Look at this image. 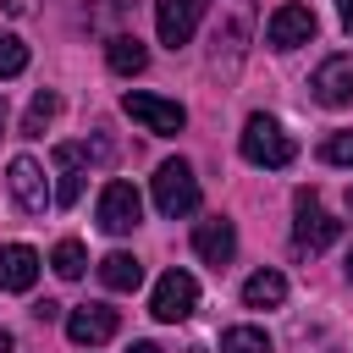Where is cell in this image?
Returning a JSON list of instances; mask_svg holds the SVG:
<instances>
[{"label": "cell", "mask_w": 353, "mask_h": 353, "mask_svg": "<svg viewBox=\"0 0 353 353\" xmlns=\"http://www.w3.org/2000/svg\"><path fill=\"white\" fill-rule=\"evenodd\" d=\"M237 143H243V160H248V165H265V171L292 165V138H287L281 121H270V116H248Z\"/></svg>", "instance_id": "cell-1"}, {"label": "cell", "mask_w": 353, "mask_h": 353, "mask_svg": "<svg viewBox=\"0 0 353 353\" xmlns=\"http://www.w3.org/2000/svg\"><path fill=\"white\" fill-rule=\"evenodd\" d=\"M154 210H160L165 221L199 210V176H193L188 160H165V165L154 171Z\"/></svg>", "instance_id": "cell-2"}, {"label": "cell", "mask_w": 353, "mask_h": 353, "mask_svg": "<svg viewBox=\"0 0 353 353\" xmlns=\"http://www.w3.org/2000/svg\"><path fill=\"white\" fill-rule=\"evenodd\" d=\"M121 110H127L138 127H149L154 138H176V132L188 127V110H182L176 99H160V94H143V88L121 94Z\"/></svg>", "instance_id": "cell-3"}, {"label": "cell", "mask_w": 353, "mask_h": 353, "mask_svg": "<svg viewBox=\"0 0 353 353\" xmlns=\"http://www.w3.org/2000/svg\"><path fill=\"white\" fill-rule=\"evenodd\" d=\"M342 232V221H331L320 204H314V188H298V226H292V248L298 254H320L331 248Z\"/></svg>", "instance_id": "cell-4"}, {"label": "cell", "mask_w": 353, "mask_h": 353, "mask_svg": "<svg viewBox=\"0 0 353 353\" xmlns=\"http://www.w3.org/2000/svg\"><path fill=\"white\" fill-rule=\"evenodd\" d=\"M193 309H199V281H193L188 270H165V276L154 281L149 314H154V320H165V325H176V320H188Z\"/></svg>", "instance_id": "cell-5"}, {"label": "cell", "mask_w": 353, "mask_h": 353, "mask_svg": "<svg viewBox=\"0 0 353 353\" xmlns=\"http://www.w3.org/2000/svg\"><path fill=\"white\" fill-rule=\"evenodd\" d=\"M314 11L309 6H298V0H287V6H276L270 11V22H265V39H270V50H298V44H309L314 39Z\"/></svg>", "instance_id": "cell-6"}, {"label": "cell", "mask_w": 353, "mask_h": 353, "mask_svg": "<svg viewBox=\"0 0 353 353\" xmlns=\"http://www.w3.org/2000/svg\"><path fill=\"white\" fill-rule=\"evenodd\" d=\"M6 182H11V199H17L28 215H44V210L55 204V193H50V182H44V165H39L33 154H17Z\"/></svg>", "instance_id": "cell-7"}, {"label": "cell", "mask_w": 353, "mask_h": 353, "mask_svg": "<svg viewBox=\"0 0 353 353\" xmlns=\"http://www.w3.org/2000/svg\"><path fill=\"white\" fill-rule=\"evenodd\" d=\"M138 221H143L138 188H132V182H105V193H99V226H105L110 237H121V232H132Z\"/></svg>", "instance_id": "cell-8"}, {"label": "cell", "mask_w": 353, "mask_h": 353, "mask_svg": "<svg viewBox=\"0 0 353 353\" xmlns=\"http://www.w3.org/2000/svg\"><path fill=\"white\" fill-rule=\"evenodd\" d=\"M210 44H215V50H210L215 72H226V77H232V72L243 66V44H248V6H237V0H232V17L215 28V39H210Z\"/></svg>", "instance_id": "cell-9"}, {"label": "cell", "mask_w": 353, "mask_h": 353, "mask_svg": "<svg viewBox=\"0 0 353 353\" xmlns=\"http://www.w3.org/2000/svg\"><path fill=\"white\" fill-rule=\"evenodd\" d=\"M199 17H204V0H154V28H160V44L182 50V44L193 39Z\"/></svg>", "instance_id": "cell-10"}, {"label": "cell", "mask_w": 353, "mask_h": 353, "mask_svg": "<svg viewBox=\"0 0 353 353\" xmlns=\"http://www.w3.org/2000/svg\"><path fill=\"white\" fill-rule=\"evenodd\" d=\"M116 309H105V303H83V309H72L66 314V336L77 342V347H99V342H110L116 336Z\"/></svg>", "instance_id": "cell-11"}, {"label": "cell", "mask_w": 353, "mask_h": 353, "mask_svg": "<svg viewBox=\"0 0 353 353\" xmlns=\"http://www.w3.org/2000/svg\"><path fill=\"white\" fill-rule=\"evenodd\" d=\"M309 88H314L320 105H353V55H331V61H320L314 77H309Z\"/></svg>", "instance_id": "cell-12"}, {"label": "cell", "mask_w": 353, "mask_h": 353, "mask_svg": "<svg viewBox=\"0 0 353 353\" xmlns=\"http://www.w3.org/2000/svg\"><path fill=\"white\" fill-rule=\"evenodd\" d=\"M193 254L204 259V265H232V254H237V232H232V221H199V232H193Z\"/></svg>", "instance_id": "cell-13"}, {"label": "cell", "mask_w": 353, "mask_h": 353, "mask_svg": "<svg viewBox=\"0 0 353 353\" xmlns=\"http://www.w3.org/2000/svg\"><path fill=\"white\" fill-rule=\"evenodd\" d=\"M39 281V254L28 243H6L0 248V292H28Z\"/></svg>", "instance_id": "cell-14"}, {"label": "cell", "mask_w": 353, "mask_h": 353, "mask_svg": "<svg viewBox=\"0 0 353 353\" xmlns=\"http://www.w3.org/2000/svg\"><path fill=\"white\" fill-rule=\"evenodd\" d=\"M105 61H110V72L138 77V72L149 66V50H143V39H138V33H110V39H105Z\"/></svg>", "instance_id": "cell-15"}, {"label": "cell", "mask_w": 353, "mask_h": 353, "mask_svg": "<svg viewBox=\"0 0 353 353\" xmlns=\"http://www.w3.org/2000/svg\"><path fill=\"white\" fill-rule=\"evenodd\" d=\"M55 165H61L55 204H61V210H72V204L83 199V176H88V171H83V149H77V143H61V149H55Z\"/></svg>", "instance_id": "cell-16"}, {"label": "cell", "mask_w": 353, "mask_h": 353, "mask_svg": "<svg viewBox=\"0 0 353 353\" xmlns=\"http://www.w3.org/2000/svg\"><path fill=\"white\" fill-rule=\"evenodd\" d=\"M243 303L248 309H281L287 303V276L281 270H254L243 281Z\"/></svg>", "instance_id": "cell-17"}, {"label": "cell", "mask_w": 353, "mask_h": 353, "mask_svg": "<svg viewBox=\"0 0 353 353\" xmlns=\"http://www.w3.org/2000/svg\"><path fill=\"white\" fill-rule=\"evenodd\" d=\"M99 281H105L110 292H138L143 265H138L132 254H105V259H99Z\"/></svg>", "instance_id": "cell-18"}, {"label": "cell", "mask_w": 353, "mask_h": 353, "mask_svg": "<svg viewBox=\"0 0 353 353\" xmlns=\"http://www.w3.org/2000/svg\"><path fill=\"white\" fill-rule=\"evenodd\" d=\"M55 110H61V94L55 88H39L33 105H28V116H22V138H44V127L55 121Z\"/></svg>", "instance_id": "cell-19"}, {"label": "cell", "mask_w": 353, "mask_h": 353, "mask_svg": "<svg viewBox=\"0 0 353 353\" xmlns=\"http://www.w3.org/2000/svg\"><path fill=\"white\" fill-rule=\"evenodd\" d=\"M50 265H55V276H61V281H77V276L88 270V254H83V243H77V237H66V243H55Z\"/></svg>", "instance_id": "cell-20"}, {"label": "cell", "mask_w": 353, "mask_h": 353, "mask_svg": "<svg viewBox=\"0 0 353 353\" xmlns=\"http://www.w3.org/2000/svg\"><path fill=\"white\" fill-rule=\"evenodd\" d=\"M221 353H270V336L259 325H232L221 331Z\"/></svg>", "instance_id": "cell-21"}, {"label": "cell", "mask_w": 353, "mask_h": 353, "mask_svg": "<svg viewBox=\"0 0 353 353\" xmlns=\"http://www.w3.org/2000/svg\"><path fill=\"white\" fill-rule=\"evenodd\" d=\"M28 66V44L17 33H0V77H17Z\"/></svg>", "instance_id": "cell-22"}, {"label": "cell", "mask_w": 353, "mask_h": 353, "mask_svg": "<svg viewBox=\"0 0 353 353\" xmlns=\"http://www.w3.org/2000/svg\"><path fill=\"white\" fill-rule=\"evenodd\" d=\"M127 11H132V0H94L88 6V28H116Z\"/></svg>", "instance_id": "cell-23"}, {"label": "cell", "mask_w": 353, "mask_h": 353, "mask_svg": "<svg viewBox=\"0 0 353 353\" xmlns=\"http://www.w3.org/2000/svg\"><path fill=\"white\" fill-rule=\"evenodd\" d=\"M320 160H325V165H353V132H331V138L320 143Z\"/></svg>", "instance_id": "cell-24"}, {"label": "cell", "mask_w": 353, "mask_h": 353, "mask_svg": "<svg viewBox=\"0 0 353 353\" xmlns=\"http://www.w3.org/2000/svg\"><path fill=\"white\" fill-rule=\"evenodd\" d=\"M33 314H39V320H55V314H61V303H50V298H39V303H33Z\"/></svg>", "instance_id": "cell-25"}, {"label": "cell", "mask_w": 353, "mask_h": 353, "mask_svg": "<svg viewBox=\"0 0 353 353\" xmlns=\"http://www.w3.org/2000/svg\"><path fill=\"white\" fill-rule=\"evenodd\" d=\"M28 6H33V0H0V11H6V17H22Z\"/></svg>", "instance_id": "cell-26"}, {"label": "cell", "mask_w": 353, "mask_h": 353, "mask_svg": "<svg viewBox=\"0 0 353 353\" xmlns=\"http://www.w3.org/2000/svg\"><path fill=\"white\" fill-rule=\"evenodd\" d=\"M336 11H342V28L353 33V0H336Z\"/></svg>", "instance_id": "cell-27"}, {"label": "cell", "mask_w": 353, "mask_h": 353, "mask_svg": "<svg viewBox=\"0 0 353 353\" xmlns=\"http://www.w3.org/2000/svg\"><path fill=\"white\" fill-rule=\"evenodd\" d=\"M127 353H165V347H154V342H132Z\"/></svg>", "instance_id": "cell-28"}, {"label": "cell", "mask_w": 353, "mask_h": 353, "mask_svg": "<svg viewBox=\"0 0 353 353\" xmlns=\"http://www.w3.org/2000/svg\"><path fill=\"white\" fill-rule=\"evenodd\" d=\"M0 353H11V331H0Z\"/></svg>", "instance_id": "cell-29"}, {"label": "cell", "mask_w": 353, "mask_h": 353, "mask_svg": "<svg viewBox=\"0 0 353 353\" xmlns=\"http://www.w3.org/2000/svg\"><path fill=\"white\" fill-rule=\"evenodd\" d=\"M347 281H353V248H347Z\"/></svg>", "instance_id": "cell-30"}, {"label": "cell", "mask_w": 353, "mask_h": 353, "mask_svg": "<svg viewBox=\"0 0 353 353\" xmlns=\"http://www.w3.org/2000/svg\"><path fill=\"white\" fill-rule=\"evenodd\" d=\"M0 127H6V94H0Z\"/></svg>", "instance_id": "cell-31"}, {"label": "cell", "mask_w": 353, "mask_h": 353, "mask_svg": "<svg viewBox=\"0 0 353 353\" xmlns=\"http://www.w3.org/2000/svg\"><path fill=\"white\" fill-rule=\"evenodd\" d=\"M347 210H353V188H347Z\"/></svg>", "instance_id": "cell-32"}]
</instances>
